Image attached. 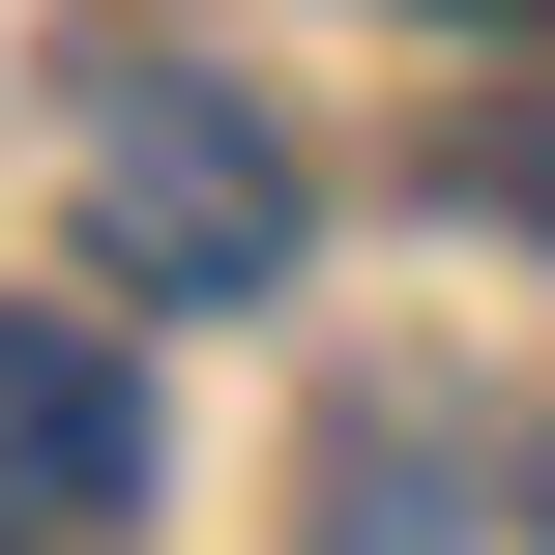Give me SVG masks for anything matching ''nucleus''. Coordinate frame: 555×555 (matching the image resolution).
I'll list each match as a JSON object with an SVG mask.
<instances>
[{"label": "nucleus", "mask_w": 555, "mask_h": 555, "mask_svg": "<svg viewBox=\"0 0 555 555\" xmlns=\"http://www.w3.org/2000/svg\"><path fill=\"white\" fill-rule=\"evenodd\" d=\"M59 176H88V263H117L146 322H234V293H293V263H322L293 117H263V88H205V59H117V88L59 117Z\"/></svg>", "instance_id": "nucleus-1"}, {"label": "nucleus", "mask_w": 555, "mask_h": 555, "mask_svg": "<svg viewBox=\"0 0 555 555\" xmlns=\"http://www.w3.org/2000/svg\"><path fill=\"white\" fill-rule=\"evenodd\" d=\"M117 498H146V380H117L88 322H29V293H0V555H88Z\"/></svg>", "instance_id": "nucleus-2"}, {"label": "nucleus", "mask_w": 555, "mask_h": 555, "mask_svg": "<svg viewBox=\"0 0 555 555\" xmlns=\"http://www.w3.org/2000/svg\"><path fill=\"white\" fill-rule=\"evenodd\" d=\"M439 29H468V0H439Z\"/></svg>", "instance_id": "nucleus-3"}]
</instances>
